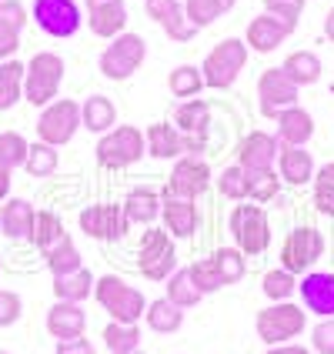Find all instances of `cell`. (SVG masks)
I'll use <instances>...</instances> for the list:
<instances>
[{
  "label": "cell",
  "mask_w": 334,
  "mask_h": 354,
  "mask_svg": "<svg viewBox=\"0 0 334 354\" xmlns=\"http://www.w3.org/2000/svg\"><path fill=\"white\" fill-rule=\"evenodd\" d=\"M275 120H277V144H284V147H304L308 140L315 138V118L301 104L281 111Z\"/></svg>",
  "instance_id": "obj_20"
},
{
  "label": "cell",
  "mask_w": 334,
  "mask_h": 354,
  "mask_svg": "<svg viewBox=\"0 0 334 354\" xmlns=\"http://www.w3.org/2000/svg\"><path fill=\"white\" fill-rule=\"evenodd\" d=\"M10 180H14V171L0 160V201H7V197H10Z\"/></svg>",
  "instance_id": "obj_55"
},
{
  "label": "cell",
  "mask_w": 334,
  "mask_h": 354,
  "mask_svg": "<svg viewBox=\"0 0 334 354\" xmlns=\"http://www.w3.org/2000/svg\"><path fill=\"white\" fill-rule=\"evenodd\" d=\"M144 321H147V328H151V331H158V335H174L177 328L184 324V311H180L177 304H171L167 297H158V301H151V304H147Z\"/></svg>",
  "instance_id": "obj_33"
},
{
  "label": "cell",
  "mask_w": 334,
  "mask_h": 354,
  "mask_svg": "<svg viewBox=\"0 0 334 354\" xmlns=\"http://www.w3.org/2000/svg\"><path fill=\"white\" fill-rule=\"evenodd\" d=\"M228 227H231L237 251L244 257L264 254L268 244H271V221H268V211H264L261 204H254V201H237L234 207H231Z\"/></svg>",
  "instance_id": "obj_1"
},
{
  "label": "cell",
  "mask_w": 334,
  "mask_h": 354,
  "mask_svg": "<svg viewBox=\"0 0 334 354\" xmlns=\"http://www.w3.org/2000/svg\"><path fill=\"white\" fill-rule=\"evenodd\" d=\"M177 7H180L177 0H144V14L154 20V24H164V20L171 17Z\"/></svg>",
  "instance_id": "obj_50"
},
{
  "label": "cell",
  "mask_w": 334,
  "mask_h": 354,
  "mask_svg": "<svg viewBox=\"0 0 334 354\" xmlns=\"http://www.w3.org/2000/svg\"><path fill=\"white\" fill-rule=\"evenodd\" d=\"M177 131L184 134V151H201V134L207 127V104L204 100H184L174 114Z\"/></svg>",
  "instance_id": "obj_23"
},
{
  "label": "cell",
  "mask_w": 334,
  "mask_h": 354,
  "mask_svg": "<svg viewBox=\"0 0 334 354\" xmlns=\"http://www.w3.org/2000/svg\"><path fill=\"white\" fill-rule=\"evenodd\" d=\"M297 94H301V87H295L281 67L261 71V77H257V107H261V118L275 120L281 111L295 107Z\"/></svg>",
  "instance_id": "obj_12"
},
{
  "label": "cell",
  "mask_w": 334,
  "mask_h": 354,
  "mask_svg": "<svg viewBox=\"0 0 334 354\" xmlns=\"http://www.w3.org/2000/svg\"><path fill=\"white\" fill-rule=\"evenodd\" d=\"M277 151H281V144H277L275 134H264V131H251V134H244L241 144H237V164L251 174V171H271L277 164Z\"/></svg>",
  "instance_id": "obj_16"
},
{
  "label": "cell",
  "mask_w": 334,
  "mask_h": 354,
  "mask_svg": "<svg viewBox=\"0 0 334 354\" xmlns=\"http://www.w3.org/2000/svg\"><path fill=\"white\" fill-rule=\"evenodd\" d=\"M217 3H221V7H224V10H231V7H234L237 0H217Z\"/></svg>",
  "instance_id": "obj_59"
},
{
  "label": "cell",
  "mask_w": 334,
  "mask_h": 354,
  "mask_svg": "<svg viewBox=\"0 0 334 354\" xmlns=\"http://www.w3.org/2000/svg\"><path fill=\"white\" fill-rule=\"evenodd\" d=\"M315 207L324 217H334V187H328V184H315Z\"/></svg>",
  "instance_id": "obj_52"
},
{
  "label": "cell",
  "mask_w": 334,
  "mask_h": 354,
  "mask_svg": "<svg viewBox=\"0 0 334 354\" xmlns=\"http://www.w3.org/2000/svg\"><path fill=\"white\" fill-rule=\"evenodd\" d=\"M144 140H147V154L158 160H171L184 151V134L177 131L171 120H158L144 131Z\"/></svg>",
  "instance_id": "obj_25"
},
{
  "label": "cell",
  "mask_w": 334,
  "mask_h": 354,
  "mask_svg": "<svg viewBox=\"0 0 334 354\" xmlns=\"http://www.w3.org/2000/svg\"><path fill=\"white\" fill-rule=\"evenodd\" d=\"M324 257V234L311 224H297L295 231H288L281 244V268L291 271L295 277L308 274L317 261Z\"/></svg>",
  "instance_id": "obj_8"
},
{
  "label": "cell",
  "mask_w": 334,
  "mask_h": 354,
  "mask_svg": "<svg viewBox=\"0 0 334 354\" xmlns=\"http://www.w3.org/2000/svg\"><path fill=\"white\" fill-rule=\"evenodd\" d=\"M261 291L268 301H291V295L297 291V277L284 268H271L264 281H261Z\"/></svg>",
  "instance_id": "obj_39"
},
{
  "label": "cell",
  "mask_w": 334,
  "mask_h": 354,
  "mask_svg": "<svg viewBox=\"0 0 334 354\" xmlns=\"http://www.w3.org/2000/svg\"><path fill=\"white\" fill-rule=\"evenodd\" d=\"M57 354H94V344L87 337H67V341H57Z\"/></svg>",
  "instance_id": "obj_53"
},
{
  "label": "cell",
  "mask_w": 334,
  "mask_h": 354,
  "mask_svg": "<svg viewBox=\"0 0 334 354\" xmlns=\"http://www.w3.org/2000/svg\"><path fill=\"white\" fill-rule=\"evenodd\" d=\"M20 315H24V301L17 291H0V328L17 324Z\"/></svg>",
  "instance_id": "obj_49"
},
{
  "label": "cell",
  "mask_w": 334,
  "mask_h": 354,
  "mask_svg": "<svg viewBox=\"0 0 334 354\" xmlns=\"http://www.w3.org/2000/svg\"><path fill=\"white\" fill-rule=\"evenodd\" d=\"M211 184V164L201 158H180L174 171L167 174V194L184 197V201H197Z\"/></svg>",
  "instance_id": "obj_14"
},
{
  "label": "cell",
  "mask_w": 334,
  "mask_h": 354,
  "mask_svg": "<svg viewBox=\"0 0 334 354\" xmlns=\"http://www.w3.org/2000/svg\"><path fill=\"white\" fill-rule=\"evenodd\" d=\"M124 214H127L131 224H144V227H151V224L160 217V194L154 191V187L140 184V187H134L131 194L124 197Z\"/></svg>",
  "instance_id": "obj_26"
},
{
  "label": "cell",
  "mask_w": 334,
  "mask_h": 354,
  "mask_svg": "<svg viewBox=\"0 0 334 354\" xmlns=\"http://www.w3.org/2000/svg\"><path fill=\"white\" fill-rule=\"evenodd\" d=\"M64 237H67V231H64V221H60L54 211H37V214H34V227H30V244L37 248L40 254H47L50 248H57Z\"/></svg>",
  "instance_id": "obj_29"
},
{
  "label": "cell",
  "mask_w": 334,
  "mask_h": 354,
  "mask_svg": "<svg viewBox=\"0 0 334 354\" xmlns=\"http://www.w3.org/2000/svg\"><path fill=\"white\" fill-rule=\"evenodd\" d=\"M17 50H20V30H14V27H0V60L17 57Z\"/></svg>",
  "instance_id": "obj_51"
},
{
  "label": "cell",
  "mask_w": 334,
  "mask_h": 354,
  "mask_svg": "<svg viewBox=\"0 0 334 354\" xmlns=\"http://www.w3.org/2000/svg\"><path fill=\"white\" fill-rule=\"evenodd\" d=\"M144 57H147L144 37L124 30L120 37H114L104 47V54H100V74L107 80H127V77H134V71H140Z\"/></svg>",
  "instance_id": "obj_9"
},
{
  "label": "cell",
  "mask_w": 334,
  "mask_h": 354,
  "mask_svg": "<svg viewBox=\"0 0 334 354\" xmlns=\"http://www.w3.org/2000/svg\"><path fill=\"white\" fill-rule=\"evenodd\" d=\"M24 74H27V64H20L17 57L0 60V114L24 100Z\"/></svg>",
  "instance_id": "obj_27"
},
{
  "label": "cell",
  "mask_w": 334,
  "mask_h": 354,
  "mask_svg": "<svg viewBox=\"0 0 334 354\" xmlns=\"http://www.w3.org/2000/svg\"><path fill=\"white\" fill-rule=\"evenodd\" d=\"M30 17L47 37L67 40L80 30V7L77 0H34Z\"/></svg>",
  "instance_id": "obj_11"
},
{
  "label": "cell",
  "mask_w": 334,
  "mask_h": 354,
  "mask_svg": "<svg viewBox=\"0 0 334 354\" xmlns=\"http://www.w3.org/2000/svg\"><path fill=\"white\" fill-rule=\"evenodd\" d=\"M214 180H217V191L228 197V201H234V204H237V201H248V197H251V177H248V171H244L241 164L224 167Z\"/></svg>",
  "instance_id": "obj_37"
},
{
  "label": "cell",
  "mask_w": 334,
  "mask_h": 354,
  "mask_svg": "<svg viewBox=\"0 0 334 354\" xmlns=\"http://www.w3.org/2000/svg\"><path fill=\"white\" fill-rule=\"evenodd\" d=\"M315 184H328V187H334V160H331V164H324V167H317V171H315Z\"/></svg>",
  "instance_id": "obj_56"
},
{
  "label": "cell",
  "mask_w": 334,
  "mask_h": 354,
  "mask_svg": "<svg viewBox=\"0 0 334 354\" xmlns=\"http://www.w3.org/2000/svg\"><path fill=\"white\" fill-rule=\"evenodd\" d=\"M184 14H187V20L194 24L197 30H204V27H211L221 14H228L217 0H184Z\"/></svg>",
  "instance_id": "obj_44"
},
{
  "label": "cell",
  "mask_w": 334,
  "mask_h": 354,
  "mask_svg": "<svg viewBox=\"0 0 334 354\" xmlns=\"http://www.w3.org/2000/svg\"><path fill=\"white\" fill-rule=\"evenodd\" d=\"M277 177H281V184H288V187H304V184H311L315 180V158H311V151H304V147H284L281 144V151H277Z\"/></svg>",
  "instance_id": "obj_19"
},
{
  "label": "cell",
  "mask_w": 334,
  "mask_h": 354,
  "mask_svg": "<svg viewBox=\"0 0 334 354\" xmlns=\"http://www.w3.org/2000/svg\"><path fill=\"white\" fill-rule=\"evenodd\" d=\"M104 344L111 354H131V351H140V328L138 324H120V321H111L104 328Z\"/></svg>",
  "instance_id": "obj_35"
},
{
  "label": "cell",
  "mask_w": 334,
  "mask_h": 354,
  "mask_svg": "<svg viewBox=\"0 0 334 354\" xmlns=\"http://www.w3.org/2000/svg\"><path fill=\"white\" fill-rule=\"evenodd\" d=\"M291 34H295V30H291L284 20L264 14V17H254L248 24L244 44H248V50H254V54H275L277 47L284 44V37H291Z\"/></svg>",
  "instance_id": "obj_18"
},
{
  "label": "cell",
  "mask_w": 334,
  "mask_h": 354,
  "mask_svg": "<svg viewBox=\"0 0 334 354\" xmlns=\"http://www.w3.org/2000/svg\"><path fill=\"white\" fill-rule=\"evenodd\" d=\"M87 24L91 30L104 40H114L127 30V10L124 3H114V7H98V10H87Z\"/></svg>",
  "instance_id": "obj_31"
},
{
  "label": "cell",
  "mask_w": 334,
  "mask_h": 354,
  "mask_svg": "<svg viewBox=\"0 0 334 354\" xmlns=\"http://www.w3.org/2000/svg\"><path fill=\"white\" fill-rule=\"evenodd\" d=\"M138 271L147 281H167V277L177 271V248L174 237L167 234L164 227H147L144 237H140L138 248Z\"/></svg>",
  "instance_id": "obj_7"
},
{
  "label": "cell",
  "mask_w": 334,
  "mask_h": 354,
  "mask_svg": "<svg viewBox=\"0 0 334 354\" xmlns=\"http://www.w3.org/2000/svg\"><path fill=\"white\" fill-rule=\"evenodd\" d=\"M80 231L94 241H124L131 231V221L124 214V204H91L80 211Z\"/></svg>",
  "instance_id": "obj_13"
},
{
  "label": "cell",
  "mask_w": 334,
  "mask_h": 354,
  "mask_svg": "<svg viewBox=\"0 0 334 354\" xmlns=\"http://www.w3.org/2000/svg\"><path fill=\"white\" fill-rule=\"evenodd\" d=\"M44 257H47V271H50L54 277L74 274V271H80V268H84V257H80L77 244H74L71 237H64L57 248H50Z\"/></svg>",
  "instance_id": "obj_34"
},
{
  "label": "cell",
  "mask_w": 334,
  "mask_h": 354,
  "mask_svg": "<svg viewBox=\"0 0 334 354\" xmlns=\"http://www.w3.org/2000/svg\"><path fill=\"white\" fill-rule=\"evenodd\" d=\"M80 127H87L91 134H107L118 127V107L114 100L104 94H91L80 104Z\"/></svg>",
  "instance_id": "obj_24"
},
{
  "label": "cell",
  "mask_w": 334,
  "mask_h": 354,
  "mask_svg": "<svg viewBox=\"0 0 334 354\" xmlns=\"http://www.w3.org/2000/svg\"><path fill=\"white\" fill-rule=\"evenodd\" d=\"M264 354H311V348H304V344H295V341H288V344H275V348H268Z\"/></svg>",
  "instance_id": "obj_54"
},
{
  "label": "cell",
  "mask_w": 334,
  "mask_h": 354,
  "mask_svg": "<svg viewBox=\"0 0 334 354\" xmlns=\"http://www.w3.org/2000/svg\"><path fill=\"white\" fill-rule=\"evenodd\" d=\"M131 354H144V351H131Z\"/></svg>",
  "instance_id": "obj_60"
},
{
  "label": "cell",
  "mask_w": 334,
  "mask_h": 354,
  "mask_svg": "<svg viewBox=\"0 0 334 354\" xmlns=\"http://www.w3.org/2000/svg\"><path fill=\"white\" fill-rule=\"evenodd\" d=\"M57 147H50V144H44V140H37V144H30V151H27V160H24V171L30 177H50L54 171H57Z\"/></svg>",
  "instance_id": "obj_38"
},
{
  "label": "cell",
  "mask_w": 334,
  "mask_h": 354,
  "mask_svg": "<svg viewBox=\"0 0 334 354\" xmlns=\"http://www.w3.org/2000/svg\"><path fill=\"white\" fill-rule=\"evenodd\" d=\"M248 54H251V50H248L244 40H237V37L217 40L214 47L207 50V57H204V67H201L204 87H211V91H228V87L237 80V74L244 71Z\"/></svg>",
  "instance_id": "obj_6"
},
{
  "label": "cell",
  "mask_w": 334,
  "mask_h": 354,
  "mask_svg": "<svg viewBox=\"0 0 334 354\" xmlns=\"http://www.w3.org/2000/svg\"><path fill=\"white\" fill-rule=\"evenodd\" d=\"M80 131V104L71 97H60L47 104L37 118V140L50 144V147H64L71 144L74 134Z\"/></svg>",
  "instance_id": "obj_10"
},
{
  "label": "cell",
  "mask_w": 334,
  "mask_h": 354,
  "mask_svg": "<svg viewBox=\"0 0 334 354\" xmlns=\"http://www.w3.org/2000/svg\"><path fill=\"white\" fill-rule=\"evenodd\" d=\"M264 10L271 14V17L284 20L291 30L297 27V17L304 14V0H264Z\"/></svg>",
  "instance_id": "obj_46"
},
{
  "label": "cell",
  "mask_w": 334,
  "mask_h": 354,
  "mask_svg": "<svg viewBox=\"0 0 334 354\" xmlns=\"http://www.w3.org/2000/svg\"><path fill=\"white\" fill-rule=\"evenodd\" d=\"M98 164L104 171H124V167H134L144 154H147V140L144 131L134 124H120L114 131L100 134L98 140Z\"/></svg>",
  "instance_id": "obj_5"
},
{
  "label": "cell",
  "mask_w": 334,
  "mask_h": 354,
  "mask_svg": "<svg viewBox=\"0 0 334 354\" xmlns=\"http://www.w3.org/2000/svg\"><path fill=\"white\" fill-rule=\"evenodd\" d=\"M87 328V315L80 311V304H71V301H54V308L47 311V331L57 341H67V337H80Z\"/></svg>",
  "instance_id": "obj_22"
},
{
  "label": "cell",
  "mask_w": 334,
  "mask_h": 354,
  "mask_svg": "<svg viewBox=\"0 0 334 354\" xmlns=\"http://www.w3.org/2000/svg\"><path fill=\"white\" fill-rule=\"evenodd\" d=\"M87 10H98V7H114V3H124V0H84Z\"/></svg>",
  "instance_id": "obj_58"
},
{
  "label": "cell",
  "mask_w": 334,
  "mask_h": 354,
  "mask_svg": "<svg viewBox=\"0 0 334 354\" xmlns=\"http://www.w3.org/2000/svg\"><path fill=\"white\" fill-rule=\"evenodd\" d=\"M251 197L248 201H254V204H268V201H275L281 194V177L277 171H251Z\"/></svg>",
  "instance_id": "obj_42"
},
{
  "label": "cell",
  "mask_w": 334,
  "mask_h": 354,
  "mask_svg": "<svg viewBox=\"0 0 334 354\" xmlns=\"http://www.w3.org/2000/svg\"><path fill=\"white\" fill-rule=\"evenodd\" d=\"M257 337L268 344V348H275V344H288V341H295V337L304 335V328H308V311L295 304V301H275L271 308H261L257 311Z\"/></svg>",
  "instance_id": "obj_4"
},
{
  "label": "cell",
  "mask_w": 334,
  "mask_h": 354,
  "mask_svg": "<svg viewBox=\"0 0 334 354\" xmlns=\"http://www.w3.org/2000/svg\"><path fill=\"white\" fill-rule=\"evenodd\" d=\"M214 264H217V274L224 281V288L228 284H237L241 277L248 274V264H244V254L237 251V248H217L214 254Z\"/></svg>",
  "instance_id": "obj_40"
},
{
  "label": "cell",
  "mask_w": 334,
  "mask_h": 354,
  "mask_svg": "<svg viewBox=\"0 0 334 354\" xmlns=\"http://www.w3.org/2000/svg\"><path fill=\"white\" fill-rule=\"evenodd\" d=\"M160 221H164V231L174 237V241H187L197 231V204L194 201H184L174 197L167 191H160Z\"/></svg>",
  "instance_id": "obj_17"
},
{
  "label": "cell",
  "mask_w": 334,
  "mask_h": 354,
  "mask_svg": "<svg viewBox=\"0 0 334 354\" xmlns=\"http://www.w3.org/2000/svg\"><path fill=\"white\" fill-rule=\"evenodd\" d=\"M164 291H167L164 297H167L171 304H177L180 311H184V308H197V304H201V297H204L187 268H177L174 274L164 281Z\"/></svg>",
  "instance_id": "obj_32"
},
{
  "label": "cell",
  "mask_w": 334,
  "mask_h": 354,
  "mask_svg": "<svg viewBox=\"0 0 334 354\" xmlns=\"http://www.w3.org/2000/svg\"><path fill=\"white\" fill-rule=\"evenodd\" d=\"M64 57L54 50H40L27 60V74H24V100L34 107H47L57 100L60 80H64Z\"/></svg>",
  "instance_id": "obj_3"
},
{
  "label": "cell",
  "mask_w": 334,
  "mask_h": 354,
  "mask_svg": "<svg viewBox=\"0 0 334 354\" xmlns=\"http://www.w3.org/2000/svg\"><path fill=\"white\" fill-rule=\"evenodd\" d=\"M324 37L334 44V7L328 10V17H324Z\"/></svg>",
  "instance_id": "obj_57"
},
{
  "label": "cell",
  "mask_w": 334,
  "mask_h": 354,
  "mask_svg": "<svg viewBox=\"0 0 334 354\" xmlns=\"http://www.w3.org/2000/svg\"><path fill=\"white\" fill-rule=\"evenodd\" d=\"M94 281H98V277L91 274L87 268H80V271H74V274L54 277V297H57V301L80 304V301L94 297Z\"/></svg>",
  "instance_id": "obj_30"
},
{
  "label": "cell",
  "mask_w": 334,
  "mask_h": 354,
  "mask_svg": "<svg viewBox=\"0 0 334 354\" xmlns=\"http://www.w3.org/2000/svg\"><path fill=\"white\" fill-rule=\"evenodd\" d=\"M311 351L315 354H334V317H321L311 331Z\"/></svg>",
  "instance_id": "obj_47"
},
{
  "label": "cell",
  "mask_w": 334,
  "mask_h": 354,
  "mask_svg": "<svg viewBox=\"0 0 334 354\" xmlns=\"http://www.w3.org/2000/svg\"><path fill=\"white\" fill-rule=\"evenodd\" d=\"M160 27H164V34L174 40V44H187V40L197 37V27L191 24V20H187V14H184V3H180L174 14L160 24Z\"/></svg>",
  "instance_id": "obj_45"
},
{
  "label": "cell",
  "mask_w": 334,
  "mask_h": 354,
  "mask_svg": "<svg viewBox=\"0 0 334 354\" xmlns=\"http://www.w3.org/2000/svg\"><path fill=\"white\" fill-rule=\"evenodd\" d=\"M27 7L20 0H0V27H14V30H24L27 27Z\"/></svg>",
  "instance_id": "obj_48"
},
{
  "label": "cell",
  "mask_w": 334,
  "mask_h": 354,
  "mask_svg": "<svg viewBox=\"0 0 334 354\" xmlns=\"http://www.w3.org/2000/svg\"><path fill=\"white\" fill-rule=\"evenodd\" d=\"M281 71L288 74V80H291L295 87H311V84L321 80V57L311 54V50H295V54L284 57Z\"/></svg>",
  "instance_id": "obj_28"
},
{
  "label": "cell",
  "mask_w": 334,
  "mask_h": 354,
  "mask_svg": "<svg viewBox=\"0 0 334 354\" xmlns=\"http://www.w3.org/2000/svg\"><path fill=\"white\" fill-rule=\"evenodd\" d=\"M27 151H30V140L24 138L20 131H3V134H0V160H3L10 171L24 167Z\"/></svg>",
  "instance_id": "obj_41"
},
{
  "label": "cell",
  "mask_w": 334,
  "mask_h": 354,
  "mask_svg": "<svg viewBox=\"0 0 334 354\" xmlns=\"http://www.w3.org/2000/svg\"><path fill=\"white\" fill-rule=\"evenodd\" d=\"M297 295L304 311L317 317H334V274L331 271H308L297 277Z\"/></svg>",
  "instance_id": "obj_15"
},
{
  "label": "cell",
  "mask_w": 334,
  "mask_h": 354,
  "mask_svg": "<svg viewBox=\"0 0 334 354\" xmlns=\"http://www.w3.org/2000/svg\"><path fill=\"white\" fill-rule=\"evenodd\" d=\"M94 297H98L100 308L111 315V321H120V324H138V321H144L147 297L140 295L138 288H131L124 277L100 274L94 281Z\"/></svg>",
  "instance_id": "obj_2"
},
{
  "label": "cell",
  "mask_w": 334,
  "mask_h": 354,
  "mask_svg": "<svg viewBox=\"0 0 334 354\" xmlns=\"http://www.w3.org/2000/svg\"><path fill=\"white\" fill-rule=\"evenodd\" d=\"M167 87H171V94L180 100H191L194 94L204 91V77H201V67L194 64H180L174 67L171 74H167Z\"/></svg>",
  "instance_id": "obj_36"
},
{
  "label": "cell",
  "mask_w": 334,
  "mask_h": 354,
  "mask_svg": "<svg viewBox=\"0 0 334 354\" xmlns=\"http://www.w3.org/2000/svg\"><path fill=\"white\" fill-rule=\"evenodd\" d=\"M0 354H7V351H0Z\"/></svg>",
  "instance_id": "obj_61"
},
{
  "label": "cell",
  "mask_w": 334,
  "mask_h": 354,
  "mask_svg": "<svg viewBox=\"0 0 334 354\" xmlns=\"http://www.w3.org/2000/svg\"><path fill=\"white\" fill-rule=\"evenodd\" d=\"M34 204L24 197H7L0 207V234L10 241H30V227H34Z\"/></svg>",
  "instance_id": "obj_21"
},
{
  "label": "cell",
  "mask_w": 334,
  "mask_h": 354,
  "mask_svg": "<svg viewBox=\"0 0 334 354\" xmlns=\"http://www.w3.org/2000/svg\"><path fill=\"white\" fill-rule=\"evenodd\" d=\"M187 271H191V277H194V284L201 288V295H217V291L224 288V281H221V274H217L214 257H201V261H194V264H187Z\"/></svg>",
  "instance_id": "obj_43"
}]
</instances>
